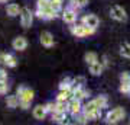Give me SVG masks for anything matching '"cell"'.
<instances>
[{"instance_id": "obj_1", "label": "cell", "mask_w": 130, "mask_h": 125, "mask_svg": "<svg viewBox=\"0 0 130 125\" xmlns=\"http://www.w3.org/2000/svg\"><path fill=\"white\" fill-rule=\"evenodd\" d=\"M16 95L19 96V106L22 109H29L30 103H32L33 97H35V92L30 87H25V86H19Z\"/></svg>"}, {"instance_id": "obj_2", "label": "cell", "mask_w": 130, "mask_h": 125, "mask_svg": "<svg viewBox=\"0 0 130 125\" xmlns=\"http://www.w3.org/2000/svg\"><path fill=\"white\" fill-rule=\"evenodd\" d=\"M97 29L90 28L87 25H84L83 22L81 23H72L71 25V33L74 35L75 38H85V37H91L95 33Z\"/></svg>"}, {"instance_id": "obj_3", "label": "cell", "mask_w": 130, "mask_h": 125, "mask_svg": "<svg viewBox=\"0 0 130 125\" xmlns=\"http://www.w3.org/2000/svg\"><path fill=\"white\" fill-rule=\"evenodd\" d=\"M124 118H126L124 108L117 106V108H114V109H111V111L107 112V115H106V124H110V125L119 124V122H121Z\"/></svg>"}, {"instance_id": "obj_4", "label": "cell", "mask_w": 130, "mask_h": 125, "mask_svg": "<svg viewBox=\"0 0 130 125\" xmlns=\"http://www.w3.org/2000/svg\"><path fill=\"white\" fill-rule=\"evenodd\" d=\"M35 16L39 19H43V20H52V19L58 18V15H59V12H56L55 9H52L51 6H48V7H45V9H39V7H36V10H35Z\"/></svg>"}, {"instance_id": "obj_5", "label": "cell", "mask_w": 130, "mask_h": 125, "mask_svg": "<svg viewBox=\"0 0 130 125\" xmlns=\"http://www.w3.org/2000/svg\"><path fill=\"white\" fill-rule=\"evenodd\" d=\"M110 16H111V19H114L117 22H127V19H129L124 7H121L119 5H114L110 7Z\"/></svg>"}, {"instance_id": "obj_6", "label": "cell", "mask_w": 130, "mask_h": 125, "mask_svg": "<svg viewBox=\"0 0 130 125\" xmlns=\"http://www.w3.org/2000/svg\"><path fill=\"white\" fill-rule=\"evenodd\" d=\"M20 25L23 26L25 29H28L32 26L33 23V16L35 15L30 12V9H28V7H22V10H20Z\"/></svg>"}, {"instance_id": "obj_7", "label": "cell", "mask_w": 130, "mask_h": 125, "mask_svg": "<svg viewBox=\"0 0 130 125\" xmlns=\"http://www.w3.org/2000/svg\"><path fill=\"white\" fill-rule=\"evenodd\" d=\"M83 112V103H81V100H78V99H71L70 102H68V113L72 116H77L79 115Z\"/></svg>"}, {"instance_id": "obj_8", "label": "cell", "mask_w": 130, "mask_h": 125, "mask_svg": "<svg viewBox=\"0 0 130 125\" xmlns=\"http://www.w3.org/2000/svg\"><path fill=\"white\" fill-rule=\"evenodd\" d=\"M81 22H83L84 25L90 26V28L97 29L98 25H100V18H98L97 15H94V13H88V15H84L83 19H81Z\"/></svg>"}, {"instance_id": "obj_9", "label": "cell", "mask_w": 130, "mask_h": 125, "mask_svg": "<svg viewBox=\"0 0 130 125\" xmlns=\"http://www.w3.org/2000/svg\"><path fill=\"white\" fill-rule=\"evenodd\" d=\"M61 18L64 20L65 23H68V25H72V23L77 22V18H78V13L74 12L72 9L70 7H67L65 10H62V15H61Z\"/></svg>"}, {"instance_id": "obj_10", "label": "cell", "mask_w": 130, "mask_h": 125, "mask_svg": "<svg viewBox=\"0 0 130 125\" xmlns=\"http://www.w3.org/2000/svg\"><path fill=\"white\" fill-rule=\"evenodd\" d=\"M51 118L54 122H56V124H61V125H64V124H68L70 122V118H68V112H61V111H54L51 113Z\"/></svg>"}, {"instance_id": "obj_11", "label": "cell", "mask_w": 130, "mask_h": 125, "mask_svg": "<svg viewBox=\"0 0 130 125\" xmlns=\"http://www.w3.org/2000/svg\"><path fill=\"white\" fill-rule=\"evenodd\" d=\"M41 44L45 48H51V47L55 45V39H54V35L48 31H43L41 33Z\"/></svg>"}, {"instance_id": "obj_12", "label": "cell", "mask_w": 130, "mask_h": 125, "mask_svg": "<svg viewBox=\"0 0 130 125\" xmlns=\"http://www.w3.org/2000/svg\"><path fill=\"white\" fill-rule=\"evenodd\" d=\"M12 47H13V50H16V51H25L28 48V39L25 37L14 38L13 42H12Z\"/></svg>"}, {"instance_id": "obj_13", "label": "cell", "mask_w": 130, "mask_h": 125, "mask_svg": "<svg viewBox=\"0 0 130 125\" xmlns=\"http://www.w3.org/2000/svg\"><path fill=\"white\" fill-rule=\"evenodd\" d=\"M104 69H106V67L103 65V63H101L100 60H97L95 63H93V64L88 65L90 73L93 74V76H95V77H97V76H101L103 71H104Z\"/></svg>"}, {"instance_id": "obj_14", "label": "cell", "mask_w": 130, "mask_h": 125, "mask_svg": "<svg viewBox=\"0 0 130 125\" xmlns=\"http://www.w3.org/2000/svg\"><path fill=\"white\" fill-rule=\"evenodd\" d=\"M32 115H33V118H35V119H38V121L45 119V116L48 115L46 109H45V105H36V106L33 108Z\"/></svg>"}, {"instance_id": "obj_15", "label": "cell", "mask_w": 130, "mask_h": 125, "mask_svg": "<svg viewBox=\"0 0 130 125\" xmlns=\"http://www.w3.org/2000/svg\"><path fill=\"white\" fill-rule=\"evenodd\" d=\"M88 96H90V92L85 87H77V89L72 90V97H74V99H78L81 102H83L84 99H87Z\"/></svg>"}, {"instance_id": "obj_16", "label": "cell", "mask_w": 130, "mask_h": 125, "mask_svg": "<svg viewBox=\"0 0 130 125\" xmlns=\"http://www.w3.org/2000/svg\"><path fill=\"white\" fill-rule=\"evenodd\" d=\"M71 99H72V92H71V89H65V90H59L58 96H56V102L68 103Z\"/></svg>"}, {"instance_id": "obj_17", "label": "cell", "mask_w": 130, "mask_h": 125, "mask_svg": "<svg viewBox=\"0 0 130 125\" xmlns=\"http://www.w3.org/2000/svg\"><path fill=\"white\" fill-rule=\"evenodd\" d=\"M20 10H22V7L19 5H16V3H10V5L6 6V13H7V16H10V18L19 16V15H20Z\"/></svg>"}, {"instance_id": "obj_18", "label": "cell", "mask_w": 130, "mask_h": 125, "mask_svg": "<svg viewBox=\"0 0 130 125\" xmlns=\"http://www.w3.org/2000/svg\"><path fill=\"white\" fill-rule=\"evenodd\" d=\"M6 105H7V108H10V109H14V108L19 106V96L18 95H10V96L6 97Z\"/></svg>"}, {"instance_id": "obj_19", "label": "cell", "mask_w": 130, "mask_h": 125, "mask_svg": "<svg viewBox=\"0 0 130 125\" xmlns=\"http://www.w3.org/2000/svg\"><path fill=\"white\" fill-rule=\"evenodd\" d=\"M85 82H87V80H85L84 76H77V77H74V79H72V84H71V92L77 87H84Z\"/></svg>"}, {"instance_id": "obj_20", "label": "cell", "mask_w": 130, "mask_h": 125, "mask_svg": "<svg viewBox=\"0 0 130 125\" xmlns=\"http://www.w3.org/2000/svg\"><path fill=\"white\" fill-rule=\"evenodd\" d=\"M94 100H95V103H97V106L100 108V109H106L107 105H108V99H107L106 95H100V96L94 97Z\"/></svg>"}, {"instance_id": "obj_21", "label": "cell", "mask_w": 130, "mask_h": 125, "mask_svg": "<svg viewBox=\"0 0 130 125\" xmlns=\"http://www.w3.org/2000/svg\"><path fill=\"white\" fill-rule=\"evenodd\" d=\"M5 65L6 67H9V69H13L18 65V60H16V57L12 55V54H5Z\"/></svg>"}, {"instance_id": "obj_22", "label": "cell", "mask_w": 130, "mask_h": 125, "mask_svg": "<svg viewBox=\"0 0 130 125\" xmlns=\"http://www.w3.org/2000/svg\"><path fill=\"white\" fill-rule=\"evenodd\" d=\"M97 60H98V54H97V52H94V51L85 52V55H84V61L87 63V65H90V64H93V63H95Z\"/></svg>"}, {"instance_id": "obj_23", "label": "cell", "mask_w": 130, "mask_h": 125, "mask_svg": "<svg viewBox=\"0 0 130 125\" xmlns=\"http://www.w3.org/2000/svg\"><path fill=\"white\" fill-rule=\"evenodd\" d=\"M120 55L130 60V42H123L120 45Z\"/></svg>"}, {"instance_id": "obj_24", "label": "cell", "mask_w": 130, "mask_h": 125, "mask_svg": "<svg viewBox=\"0 0 130 125\" xmlns=\"http://www.w3.org/2000/svg\"><path fill=\"white\" fill-rule=\"evenodd\" d=\"M84 115L87 116L88 121H97V119L101 118V109H94V111L87 112V113H84Z\"/></svg>"}, {"instance_id": "obj_25", "label": "cell", "mask_w": 130, "mask_h": 125, "mask_svg": "<svg viewBox=\"0 0 130 125\" xmlns=\"http://www.w3.org/2000/svg\"><path fill=\"white\" fill-rule=\"evenodd\" d=\"M71 84H72V79H70V77H65V79L61 80V83H59V90L71 89Z\"/></svg>"}, {"instance_id": "obj_26", "label": "cell", "mask_w": 130, "mask_h": 125, "mask_svg": "<svg viewBox=\"0 0 130 125\" xmlns=\"http://www.w3.org/2000/svg\"><path fill=\"white\" fill-rule=\"evenodd\" d=\"M74 118H75V124H81V125H84V124H87V122H88L87 116L84 115V112H81L79 115L74 116Z\"/></svg>"}, {"instance_id": "obj_27", "label": "cell", "mask_w": 130, "mask_h": 125, "mask_svg": "<svg viewBox=\"0 0 130 125\" xmlns=\"http://www.w3.org/2000/svg\"><path fill=\"white\" fill-rule=\"evenodd\" d=\"M88 2L90 0H70V3L71 5H75V6H78V7H85V6L88 5Z\"/></svg>"}, {"instance_id": "obj_28", "label": "cell", "mask_w": 130, "mask_h": 125, "mask_svg": "<svg viewBox=\"0 0 130 125\" xmlns=\"http://www.w3.org/2000/svg\"><path fill=\"white\" fill-rule=\"evenodd\" d=\"M129 83H130V82H129ZM129 83H127V82H121L120 87H119L120 93H123V95H129Z\"/></svg>"}, {"instance_id": "obj_29", "label": "cell", "mask_w": 130, "mask_h": 125, "mask_svg": "<svg viewBox=\"0 0 130 125\" xmlns=\"http://www.w3.org/2000/svg\"><path fill=\"white\" fill-rule=\"evenodd\" d=\"M9 90V84H7V80H0V95L3 93H7Z\"/></svg>"}, {"instance_id": "obj_30", "label": "cell", "mask_w": 130, "mask_h": 125, "mask_svg": "<svg viewBox=\"0 0 130 125\" xmlns=\"http://www.w3.org/2000/svg\"><path fill=\"white\" fill-rule=\"evenodd\" d=\"M48 6H49V0H38L36 2V7H39V9H45Z\"/></svg>"}, {"instance_id": "obj_31", "label": "cell", "mask_w": 130, "mask_h": 125, "mask_svg": "<svg viewBox=\"0 0 130 125\" xmlns=\"http://www.w3.org/2000/svg\"><path fill=\"white\" fill-rule=\"evenodd\" d=\"M121 82H127V83L130 82V73L129 71H123V73L120 74V83Z\"/></svg>"}, {"instance_id": "obj_32", "label": "cell", "mask_w": 130, "mask_h": 125, "mask_svg": "<svg viewBox=\"0 0 130 125\" xmlns=\"http://www.w3.org/2000/svg\"><path fill=\"white\" fill-rule=\"evenodd\" d=\"M45 109H46L48 113H52V112L55 111V103L54 102H48L46 105H45Z\"/></svg>"}, {"instance_id": "obj_33", "label": "cell", "mask_w": 130, "mask_h": 125, "mask_svg": "<svg viewBox=\"0 0 130 125\" xmlns=\"http://www.w3.org/2000/svg\"><path fill=\"white\" fill-rule=\"evenodd\" d=\"M0 80H7V73L0 69Z\"/></svg>"}, {"instance_id": "obj_34", "label": "cell", "mask_w": 130, "mask_h": 125, "mask_svg": "<svg viewBox=\"0 0 130 125\" xmlns=\"http://www.w3.org/2000/svg\"><path fill=\"white\" fill-rule=\"evenodd\" d=\"M101 63H103V65H104V67H107V65H108V58H107V55H103L101 57Z\"/></svg>"}, {"instance_id": "obj_35", "label": "cell", "mask_w": 130, "mask_h": 125, "mask_svg": "<svg viewBox=\"0 0 130 125\" xmlns=\"http://www.w3.org/2000/svg\"><path fill=\"white\" fill-rule=\"evenodd\" d=\"M5 54H6V52L0 51V64H5Z\"/></svg>"}, {"instance_id": "obj_36", "label": "cell", "mask_w": 130, "mask_h": 125, "mask_svg": "<svg viewBox=\"0 0 130 125\" xmlns=\"http://www.w3.org/2000/svg\"><path fill=\"white\" fill-rule=\"evenodd\" d=\"M5 2H7V0H0V3H5Z\"/></svg>"}, {"instance_id": "obj_37", "label": "cell", "mask_w": 130, "mask_h": 125, "mask_svg": "<svg viewBox=\"0 0 130 125\" xmlns=\"http://www.w3.org/2000/svg\"><path fill=\"white\" fill-rule=\"evenodd\" d=\"M129 95H130V83H129Z\"/></svg>"}, {"instance_id": "obj_38", "label": "cell", "mask_w": 130, "mask_h": 125, "mask_svg": "<svg viewBox=\"0 0 130 125\" xmlns=\"http://www.w3.org/2000/svg\"><path fill=\"white\" fill-rule=\"evenodd\" d=\"M55 2H64V0H55Z\"/></svg>"}]
</instances>
